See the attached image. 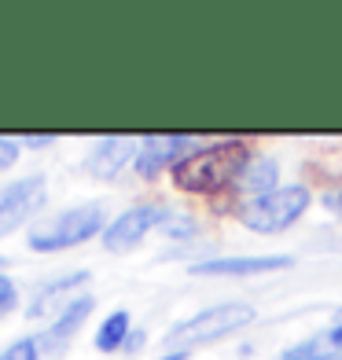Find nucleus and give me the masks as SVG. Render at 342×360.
Returning a JSON list of instances; mask_svg holds the SVG:
<instances>
[{"label": "nucleus", "mask_w": 342, "mask_h": 360, "mask_svg": "<svg viewBox=\"0 0 342 360\" xmlns=\"http://www.w3.org/2000/svg\"><path fill=\"white\" fill-rule=\"evenodd\" d=\"M254 158V147L243 140H217L206 147H191V151L170 169L173 184L188 195H214L224 188H236L239 173L247 169Z\"/></svg>", "instance_id": "nucleus-1"}, {"label": "nucleus", "mask_w": 342, "mask_h": 360, "mask_svg": "<svg viewBox=\"0 0 342 360\" xmlns=\"http://www.w3.org/2000/svg\"><path fill=\"white\" fill-rule=\"evenodd\" d=\"M309 202H313V195H309L305 184H284V188L262 195V199L239 202L236 217H239L243 228H251V232L276 236V232H284V228H291L295 221H302Z\"/></svg>", "instance_id": "nucleus-2"}, {"label": "nucleus", "mask_w": 342, "mask_h": 360, "mask_svg": "<svg viewBox=\"0 0 342 360\" xmlns=\"http://www.w3.org/2000/svg\"><path fill=\"white\" fill-rule=\"evenodd\" d=\"M103 232V206H70L63 214L41 221L37 228H30L26 236V247L37 250V254H56V250H70V247H81L85 239L100 236Z\"/></svg>", "instance_id": "nucleus-3"}, {"label": "nucleus", "mask_w": 342, "mask_h": 360, "mask_svg": "<svg viewBox=\"0 0 342 360\" xmlns=\"http://www.w3.org/2000/svg\"><path fill=\"white\" fill-rule=\"evenodd\" d=\"M251 320H254V305L251 302H221L214 309L195 313L184 323H177L173 331L166 335V346H177V349L188 353L191 346H206V342H217V338L236 335L239 327H247Z\"/></svg>", "instance_id": "nucleus-4"}, {"label": "nucleus", "mask_w": 342, "mask_h": 360, "mask_svg": "<svg viewBox=\"0 0 342 360\" xmlns=\"http://www.w3.org/2000/svg\"><path fill=\"white\" fill-rule=\"evenodd\" d=\"M173 214L166 206H158V202H140L133 210H125V214H118L107 228H103V247L110 254H129V250H137L144 239H148L151 228H162Z\"/></svg>", "instance_id": "nucleus-5"}, {"label": "nucleus", "mask_w": 342, "mask_h": 360, "mask_svg": "<svg viewBox=\"0 0 342 360\" xmlns=\"http://www.w3.org/2000/svg\"><path fill=\"white\" fill-rule=\"evenodd\" d=\"M44 206V176H26L19 184L0 191V236L15 232Z\"/></svg>", "instance_id": "nucleus-6"}, {"label": "nucleus", "mask_w": 342, "mask_h": 360, "mask_svg": "<svg viewBox=\"0 0 342 360\" xmlns=\"http://www.w3.org/2000/svg\"><path fill=\"white\" fill-rule=\"evenodd\" d=\"M191 151V136H144L137 151V173L155 180L162 169H173Z\"/></svg>", "instance_id": "nucleus-7"}, {"label": "nucleus", "mask_w": 342, "mask_h": 360, "mask_svg": "<svg viewBox=\"0 0 342 360\" xmlns=\"http://www.w3.org/2000/svg\"><path fill=\"white\" fill-rule=\"evenodd\" d=\"M295 257L291 254H272V257H210L195 261L188 269L191 276H258V272H280L291 269Z\"/></svg>", "instance_id": "nucleus-8"}, {"label": "nucleus", "mask_w": 342, "mask_h": 360, "mask_svg": "<svg viewBox=\"0 0 342 360\" xmlns=\"http://www.w3.org/2000/svg\"><path fill=\"white\" fill-rule=\"evenodd\" d=\"M129 158H137L133 151V140H125V136H103L100 143L92 147V155H89V173L92 176H100V180H114L122 173V166Z\"/></svg>", "instance_id": "nucleus-9"}, {"label": "nucleus", "mask_w": 342, "mask_h": 360, "mask_svg": "<svg viewBox=\"0 0 342 360\" xmlns=\"http://www.w3.org/2000/svg\"><path fill=\"white\" fill-rule=\"evenodd\" d=\"M276 176H280V166H276L269 155L254 151V158L247 162V169H243L239 180H236V191L243 195V202H247V199H262V195L276 191Z\"/></svg>", "instance_id": "nucleus-10"}, {"label": "nucleus", "mask_w": 342, "mask_h": 360, "mask_svg": "<svg viewBox=\"0 0 342 360\" xmlns=\"http://www.w3.org/2000/svg\"><path fill=\"white\" fill-rule=\"evenodd\" d=\"M92 309H96V298H89V294H77V298L67 302V309H63V313L56 316V323L44 331V338H48V346H52V353H59L63 346H67V338L89 320Z\"/></svg>", "instance_id": "nucleus-11"}, {"label": "nucleus", "mask_w": 342, "mask_h": 360, "mask_svg": "<svg viewBox=\"0 0 342 360\" xmlns=\"http://www.w3.org/2000/svg\"><path fill=\"white\" fill-rule=\"evenodd\" d=\"M133 335V327H129V313L125 309H114V313L100 323V331H96V349L100 353H114L125 346V338Z\"/></svg>", "instance_id": "nucleus-12"}, {"label": "nucleus", "mask_w": 342, "mask_h": 360, "mask_svg": "<svg viewBox=\"0 0 342 360\" xmlns=\"http://www.w3.org/2000/svg\"><path fill=\"white\" fill-rule=\"evenodd\" d=\"M41 356H52V346H48L44 335H26L11 342L8 349H0V360H41Z\"/></svg>", "instance_id": "nucleus-13"}, {"label": "nucleus", "mask_w": 342, "mask_h": 360, "mask_svg": "<svg viewBox=\"0 0 342 360\" xmlns=\"http://www.w3.org/2000/svg\"><path fill=\"white\" fill-rule=\"evenodd\" d=\"M81 283H89V272H70V276H63V280H56V283H48L41 294H37V302L30 305V316H41V313H48V305H52L63 290H70V287H81Z\"/></svg>", "instance_id": "nucleus-14"}, {"label": "nucleus", "mask_w": 342, "mask_h": 360, "mask_svg": "<svg viewBox=\"0 0 342 360\" xmlns=\"http://www.w3.org/2000/svg\"><path fill=\"white\" fill-rule=\"evenodd\" d=\"M280 360H331V353H328V342L324 338H305L302 346H291Z\"/></svg>", "instance_id": "nucleus-15"}, {"label": "nucleus", "mask_w": 342, "mask_h": 360, "mask_svg": "<svg viewBox=\"0 0 342 360\" xmlns=\"http://www.w3.org/2000/svg\"><path fill=\"white\" fill-rule=\"evenodd\" d=\"M15 302H19V290H15V283L8 280L4 272H0V316H4V313H11V309H15Z\"/></svg>", "instance_id": "nucleus-16"}, {"label": "nucleus", "mask_w": 342, "mask_h": 360, "mask_svg": "<svg viewBox=\"0 0 342 360\" xmlns=\"http://www.w3.org/2000/svg\"><path fill=\"white\" fill-rule=\"evenodd\" d=\"M15 162H19V143L8 140V136H0V173L11 169Z\"/></svg>", "instance_id": "nucleus-17"}, {"label": "nucleus", "mask_w": 342, "mask_h": 360, "mask_svg": "<svg viewBox=\"0 0 342 360\" xmlns=\"http://www.w3.org/2000/svg\"><path fill=\"white\" fill-rule=\"evenodd\" d=\"M324 206H328L331 214H338V217H342V188H335V191L324 195Z\"/></svg>", "instance_id": "nucleus-18"}, {"label": "nucleus", "mask_w": 342, "mask_h": 360, "mask_svg": "<svg viewBox=\"0 0 342 360\" xmlns=\"http://www.w3.org/2000/svg\"><path fill=\"white\" fill-rule=\"evenodd\" d=\"M324 342H328V349H335V353H342V323L338 327H331L328 335H324Z\"/></svg>", "instance_id": "nucleus-19"}, {"label": "nucleus", "mask_w": 342, "mask_h": 360, "mask_svg": "<svg viewBox=\"0 0 342 360\" xmlns=\"http://www.w3.org/2000/svg\"><path fill=\"white\" fill-rule=\"evenodd\" d=\"M56 136H23V147H52Z\"/></svg>", "instance_id": "nucleus-20"}, {"label": "nucleus", "mask_w": 342, "mask_h": 360, "mask_svg": "<svg viewBox=\"0 0 342 360\" xmlns=\"http://www.w3.org/2000/svg\"><path fill=\"white\" fill-rule=\"evenodd\" d=\"M140 346H144V331H133V335L125 338V346H122V349H125V353H133V349H140Z\"/></svg>", "instance_id": "nucleus-21"}, {"label": "nucleus", "mask_w": 342, "mask_h": 360, "mask_svg": "<svg viewBox=\"0 0 342 360\" xmlns=\"http://www.w3.org/2000/svg\"><path fill=\"white\" fill-rule=\"evenodd\" d=\"M158 360H188V353H184V349H173V353H166V356H158Z\"/></svg>", "instance_id": "nucleus-22"}, {"label": "nucleus", "mask_w": 342, "mask_h": 360, "mask_svg": "<svg viewBox=\"0 0 342 360\" xmlns=\"http://www.w3.org/2000/svg\"><path fill=\"white\" fill-rule=\"evenodd\" d=\"M331 360H342V353H335V356H331Z\"/></svg>", "instance_id": "nucleus-23"}]
</instances>
